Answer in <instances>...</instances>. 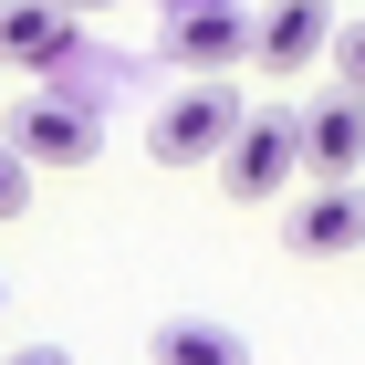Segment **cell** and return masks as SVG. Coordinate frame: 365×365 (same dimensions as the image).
<instances>
[{"instance_id": "obj_13", "label": "cell", "mask_w": 365, "mask_h": 365, "mask_svg": "<svg viewBox=\"0 0 365 365\" xmlns=\"http://www.w3.org/2000/svg\"><path fill=\"white\" fill-rule=\"evenodd\" d=\"M53 11H73V21H84V11H115V0H53Z\"/></svg>"}, {"instance_id": "obj_12", "label": "cell", "mask_w": 365, "mask_h": 365, "mask_svg": "<svg viewBox=\"0 0 365 365\" xmlns=\"http://www.w3.org/2000/svg\"><path fill=\"white\" fill-rule=\"evenodd\" d=\"M11 365H73V355H63V344H21Z\"/></svg>"}, {"instance_id": "obj_14", "label": "cell", "mask_w": 365, "mask_h": 365, "mask_svg": "<svg viewBox=\"0 0 365 365\" xmlns=\"http://www.w3.org/2000/svg\"><path fill=\"white\" fill-rule=\"evenodd\" d=\"M0 303H11V282H0Z\"/></svg>"}, {"instance_id": "obj_4", "label": "cell", "mask_w": 365, "mask_h": 365, "mask_svg": "<svg viewBox=\"0 0 365 365\" xmlns=\"http://www.w3.org/2000/svg\"><path fill=\"white\" fill-rule=\"evenodd\" d=\"M251 11L240 0H178L168 11V63H188L198 84H230V63H251Z\"/></svg>"}, {"instance_id": "obj_9", "label": "cell", "mask_w": 365, "mask_h": 365, "mask_svg": "<svg viewBox=\"0 0 365 365\" xmlns=\"http://www.w3.org/2000/svg\"><path fill=\"white\" fill-rule=\"evenodd\" d=\"M146 365H251V344L230 334L220 313H168L146 334Z\"/></svg>"}, {"instance_id": "obj_6", "label": "cell", "mask_w": 365, "mask_h": 365, "mask_svg": "<svg viewBox=\"0 0 365 365\" xmlns=\"http://www.w3.org/2000/svg\"><path fill=\"white\" fill-rule=\"evenodd\" d=\"M334 11H324V0H272V11H261V31H251V63L261 73H313V63L334 53Z\"/></svg>"}, {"instance_id": "obj_3", "label": "cell", "mask_w": 365, "mask_h": 365, "mask_svg": "<svg viewBox=\"0 0 365 365\" xmlns=\"http://www.w3.org/2000/svg\"><path fill=\"white\" fill-rule=\"evenodd\" d=\"M292 178H303V105H251V125L220 157V188L230 198H282Z\"/></svg>"}, {"instance_id": "obj_7", "label": "cell", "mask_w": 365, "mask_h": 365, "mask_svg": "<svg viewBox=\"0 0 365 365\" xmlns=\"http://www.w3.org/2000/svg\"><path fill=\"white\" fill-rule=\"evenodd\" d=\"M355 168H365V105L355 94L303 105V178L313 188H355Z\"/></svg>"}, {"instance_id": "obj_5", "label": "cell", "mask_w": 365, "mask_h": 365, "mask_svg": "<svg viewBox=\"0 0 365 365\" xmlns=\"http://www.w3.org/2000/svg\"><path fill=\"white\" fill-rule=\"evenodd\" d=\"M282 251H292V261L365 251V188H303L292 209H282Z\"/></svg>"}, {"instance_id": "obj_11", "label": "cell", "mask_w": 365, "mask_h": 365, "mask_svg": "<svg viewBox=\"0 0 365 365\" xmlns=\"http://www.w3.org/2000/svg\"><path fill=\"white\" fill-rule=\"evenodd\" d=\"M21 209H31V168L0 146V220H21Z\"/></svg>"}, {"instance_id": "obj_1", "label": "cell", "mask_w": 365, "mask_h": 365, "mask_svg": "<svg viewBox=\"0 0 365 365\" xmlns=\"http://www.w3.org/2000/svg\"><path fill=\"white\" fill-rule=\"evenodd\" d=\"M240 125H251V105L230 84H178L168 105H157V125H146V157H157V168H209V157H230Z\"/></svg>"}, {"instance_id": "obj_2", "label": "cell", "mask_w": 365, "mask_h": 365, "mask_svg": "<svg viewBox=\"0 0 365 365\" xmlns=\"http://www.w3.org/2000/svg\"><path fill=\"white\" fill-rule=\"evenodd\" d=\"M0 146H11L21 168H94V157H105V115L73 105V94H21L11 125H0Z\"/></svg>"}, {"instance_id": "obj_8", "label": "cell", "mask_w": 365, "mask_h": 365, "mask_svg": "<svg viewBox=\"0 0 365 365\" xmlns=\"http://www.w3.org/2000/svg\"><path fill=\"white\" fill-rule=\"evenodd\" d=\"M73 42H84V21L53 11V0H11L0 11V63L11 73H53V63H73Z\"/></svg>"}, {"instance_id": "obj_10", "label": "cell", "mask_w": 365, "mask_h": 365, "mask_svg": "<svg viewBox=\"0 0 365 365\" xmlns=\"http://www.w3.org/2000/svg\"><path fill=\"white\" fill-rule=\"evenodd\" d=\"M334 73H344V94L365 105V21H344V31H334Z\"/></svg>"}]
</instances>
